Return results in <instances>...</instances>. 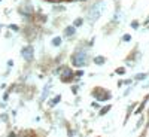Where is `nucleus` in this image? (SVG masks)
I'll return each mask as SVG.
<instances>
[{
  "mask_svg": "<svg viewBox=\"0 0 149 137\" xmlns=\"http://www.w3.org/2000/svg\"><path fill=\"white\" fill-rule=\"evenodd\" d=\"M61 43V39H60V37H55V39H52V45L54 46H58Z\"/></svg>",
  "mask_w": 149,
  "mask_h": 137,
  "instance_id": "obj_6",
  "label": "nucleus"
},
{
  "mask_svg": "<svg viewBox=\"0 0 149 137\" xmlns=\"http://www.w3.org/2000/svg\"><path fill=\"white\" fill-rule=\"evenodd\" d=\"M109 109H110V107H104V109L102 110V115H103V113H106V110H109Z\"/></svg>",
  "mask_w": 149,
  "mask_h": 137,
  "instance_id": "obj_10",
  "label": "nucleus"
},
{
  "mask_svg": "<svg viewBox=\"0 0 149 137\" xmlns=\"http://www.w3.org/2000/svg\"><path fill=\"white\" fill-rule=\"evenodd\" d=\"M130 39H131V36H130V34H125V36H124V40H125V42H128Z\"/></svg>",
  "mask_w": 149,
  "mask_h": 137,
  "instance_id": "obj_9",
  "label": "nucleus"
},
{
  "mask_svg": "<svg viewBox=\"0 0 149 137\" xmlns=\"http://www.w3.org/2000/svg\"><path fill=\"white\" fill-rule=\"evenodd\" d=\"M104 8V3L103 2H98V3H95L93 8H91V10H90V15H88V19H90V22L93 24L94 21H97L98 19V17H100V14H102V9Z\"/></svg>",
  "mask_w": 149,
  "mask_h": 137,
  "instance_id": "obj_1",
  "label": "nucleus"
},
{
  "mask_svg": "<svg viewBox=\"0 0 149 137\" xmlns=\"http://www.w3.org/2000/svg\"><path fill=\"white\" fill-rule=\"evenodd\" d=\"M21 55L26 58L27 61H31V60H33V48H31V46H26V48L21 51Z\"/></svg>",
  "mask_w": 149,
  "mask_h": 137,
  "instance_id": "obj_3",
  "label": "nucleus"
},
{
  "mask_svg": "<svg viewBox=\"0 0 149 137\" xmlns=\"http://www.w3.org/2000/svg\"><path fill=\"white\" fill-rule=\"evenodd\" d=\"M82 22H84V19H82V18H78L76 21H74V22H73V26H76V27H78V26H81V24H82Z\"/></svg>",
  "mask_w": 149,
  "mask_h": 137,
  "instance_id": "obj_7",
  "label": "nucleus"
},
{
  "mask_svg": "<svg viewBox=\"0 0 149 137\" xmlns=\"http://www.w3.org/2000/svg\"><path fill=\"white\" fill-rule=\"evenodd\" d=\"M94 63H95V64H98V66H102V64L104 63V58H103V57H95Z\"/></svg>",
  "mask_w": 149,
  "mask_h": 137,
  "instance_id": "obj_5",
  "label": "nucleus"
},
{
  "mask_svg": "<svg viewBox=\"0 0 149 137\" xmlns=\"http://www.w3.org/2000/svg\"><path fill=\"white\" fill-rule=\"evenodd\" d=\"M85 60H86V52L85 51H78V52H74L73 57H72V63L73 66H76V67H81L85 64Z\"/></svg>",
  "mask_w": 149,
  "mask_h": 137,
  "instance_id": "obj_2",
  "label": "nucleus"
},
{
  "mask_svg": "<svg viewBox=\"0 0 149 137\" xmlns=\"http://www.w3.org/2000/svg\"><path fill=\"white\" fill-rule=\"evenodd\" d=\"M124 72H125V70H124V67H121V69H118V70H116V73H118V74H124Z\"/></svg>",
  "mask_w": 149,
  "mask_h": 137,
  "instance_id": "obj_8",
  "label": "nucleus"
},
{
  "mask_svg": "<svg viewBox=\"0 0 149 137\" xmlns=\"http://www.w3.org/2000/svg\"><path fill=\"white\" fill-rule=\"evenodd\" d=\"M64 33H66V36H73L74 34V27H67Z\"/></svg>",
  "mask_w": 149,
  "mask_h": 137,
  "instance_id": "obj_4",
  "label": "nucleus"
}]
</instances>
